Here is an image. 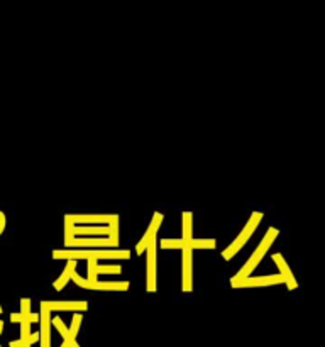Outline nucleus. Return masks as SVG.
Instances as JSON below:
<instances>
[{
	"instance_id": "obj_1",
	"label": "nucleus",
	"mask_w": 325,
	"mask_h": 347,
	"mask_svg": "<svg viewBox=\"0 0 325 347\" xmlns=\"http://www.w3.org/2000/svg\"><path fill=\"white\" fill-rule=\"evenodd\" d=\"M54 259H129L130 251L127 249H58L53 251Z\"/></svg>"
},
{
	"instance_id": "obj_2",
	"label": "nucleus",
	"mask_w": 325,
	"mask_h": 347,
	"mask_svg": "<svg viewBox=\"0 0 325 347\" xmlns=\"http://www.w3.org/2000/svg\"><path fill=\"white\" fill-rule=\"evenodd\" d=\"M278 237V229H274V227H271L268 229V232H266V236L262 237V241H261V244L258 245V249L253 252V256H251V259L246 263V266L242 268L241 271L237 273V275L234 276V278L230 279V284H234V283H237V281H241V279L244 278H249V275L253 273L254 268L258 266L259 263H261V259H262V256L268 252V249L271 247V244L274 243V239Z\"/></svg>"
},
{
	"instance_id": "obj_3",
	"label": "nucleus",
	"mask_w": 325,
	"mask_h": 347,
	"mask_svg": "<svg viewBox=\"0 0 325 347\" xmlns=\"http://www.w3.org/2000/svg\"><path fill=\"white\" fill-rule=\"evenodd\" d=\"M261 220H262V213H261V212H254L253 215H251V219H249V222H247V224H246V227H244V231H242L241 234H239V236L235 237L234 243H232V244L229 245V247H227L226 251L222 252V257H224V259L229 261L230 257H234L239 251H241V247L247 243V241H249V237L253 236L254 229L258 227L259 222H261Z\"/></svg>"
},
{
	"instance_id": "obj_4",
	"label": "nucleus",
	"mask_w": 325,
	"mask_h": 347,
	"mask_svg": "<svg viewBox=\"0 0 325 347\" xmlns=\"http://www.w3.org/2000/svg\"><path fill=\"white\" fill-rule=\"evenodd\" d=\"M71 279L78 284L80 288H87V290H100V291H126V290H129V281H112V283H108V281H98V279H97V281L90 283V281H87L85 278H81L76 271H73Z\"/></svg>"
},
{
	"instance_id": "obj_5",
	"label": "nucleus",
	"mask_w": 325,
	"mask_h": 347,
	"mask_svg": "<svg viewBox=\"0 0 325 347\" xmlns=\"http://www.w3.org/2000/svg\"><path fill=\"white\" fill-rule=\"evenodd\" d=\"M65 245L73 249H115L108 237H66Z\"/></svg>"
},
{
	"instance_id": "obj_6",
	"label": "nucleus",
	"mask_w": 325,
	"mask_h": 347,
	"mask_svg": "<svg viewBox=\"0 0 325 347\" xmlns=\"http://www.w3.org/2000/svg\"><path fill=\"white\" fill-rule=\"evenodd\" d=\"M65 234L66 236H90V237H108V225H73L65 220Z\"/></svg>"
},
{
	"instance_id": "obj_7",
	"label": "nucleus",
	"mask_w": 325,
	"mask_h": 347,
	"mask_svg": "<svg viewBox=\"0 0 325 347\" xmlns=\"http://www.w3.org/2000/svg\"><path fill=\"white\" fill-rule=\"evenodd\" d=\"M156 237L149 241L146 252H148V291H156Z\"/></svg>"
},
{
	"instance_id": "obj_8",
	"label": "nucleus",
	"mask_w": 325,
	"mask_h": 347,
	"mask_svg": "<svg viewBox=\"0 0 325 347\" xmlns=\"http://www.w3.org/2000/svg\"><path fill=\"white\" fill-rule=\"evenodd\" d=\"M285 283L281 275H271V276H258V278H244L241 281L234 283V288H253V286H271V284Z\"/></svg>"
},
{
	"instance_id": "obj_9",
	"label": "nucleus",
	"mask_w": 325,
	"mask_h": 347,
	"mask_svg": "<svg viewBox=\"0 0 325 347\" xmlns=\"http://www.w3.org/2000/svg\"><path fill=\"white\" fill-rule=\"evenodd\" d=\"M161 222H162V215H161L160 212H154L153 220H151V224H149V229L146 231L144 236H142V239L137 243V245H135V254H142V252L146 251V247H148L149 241L156 237L158 229H160Z\"/></svg>"
},
{
	"instance_id": "obj_10",
	"label": "nucleus",
	"mask_w": 325,
	"mask_h": 347,
	"mask_svg": "<svg viewBox=\"0 0 325 347\" xmlns=\"http://www.w3.org/2000/svg\"><path fill=\"white\" fill-rule=\"evenodd\" d=\"M87 309H88L87 302H41V310H48V312H63V310L81 312Z\"/></svg>"
},
{
	"instance_id": "obj_11",
	"label": "nucleus",
	"mask_w": 325,
	"mask_h": 347,
	"mask_svg": "<svg viewBox=\"0 0 325 347\" xmlns=\"http://www.w3.org/2000/svg\"><path fill=\"white\" fill-rule=\"evenodd\" d=\"M112 219H114V215H65V220H68L73 225H108Z\"/></svg>"
},
{
	"instance_id": "obj_12",
	"label": "nucleus",
	"mask_w": 325,
	"mask_h": 347,
	"mask_svg": "<svg viewBox=\"0 0 325 347\" xmlns=\"http://www.w3.org/2000/svg\"><path fill=\"white\" fill-rule=\"evenodd\" d=\"M183 291H192L193 284H192V257H193V251L185 245L183 249Z\"/></svg>"
},
{
	"instance_id": "obj_13",
	"label": "nucleus",
	"mask_w": 325,
	"mask_h": 347,
	"mask_svg": "<svg viewBox=\"0 0 325 347\" xmlns=\"http://www.w3.org/2000/svg\"><path fill=\"white\" fill-rule=\"evenodd\" d=\"M41 332H39V341L41 347H49L51 344V312L41 310Z\"/></svg>"
},
{
	"instance_id": "obj_14",
	"label": "nucleus",
	"mask_w": 325,
	"mask_h": 347,
	"mask_svg": "<svg viewBox=\"0 0 325 347\" xmlns=\"http://www.w3.org/2000/svg\"><path fill=\"white\" fill-rule=\"evenodd\" d=\"M273 259H274V263H276L278 270H280V275L283 276L285 283L288 284V290H295V288H298V283L295 281V276H293L292 271H290L285 257L281 254H273Z\"/></svg>"
},
{
	"instance_id": "obj_15",
	"label": "nucleus",
	"mask_w": 325,
	"mask_h": 347,
	"mask_svg": "<svg viewBox=\"0 0 325 347\" xmlns=\"http://www.w3.org/2000/svg\"><path fill=\"white\" fill-rule=\"evenodd\" d=\"M76 270V261H68V264H66V268H65V271H63V275L60 276V278L54 281V290L56 291H61L65 288V284H68V281L71 279V275H73V271Z\"/></svg>"
},
{
	"instance_id": "obj_16",
	"label": "nucleus",
	"mask_w": 325,
	"mask_h": 347,
	"mask_svg": "<svg viewBox=\"0 0 325 347\" xmlns=\"http://www.w3.org/2000/svg\"><path fill=\"white\" fill-rule=\"evenodd\" d=\"M215 239H190L187 245L190 249H214L215 247Z\"/></svg>"
},
{
	"instance_id": "obj_17",
	"label": "nucleus",
	"mask_w": 325,
	"mask_h": 347,
	"mask_svg": "<svg viewBox=\"0 0 325 347\" xmlns=\"http://www.w3.org/2000/svg\"><path fill=\"white\" fill-rule=\"evenodd\" d=\"M192 212H183V237L181 241L188 243L190 239H193V231H192Z\"/></svg>"
},
{
	"instance_id": "obj_18",
	"label": "nucleus",
	"mask_w": 325,
	"mask_h": 347,
	"mask_svg": "<svg viewBox=\"0 0 325 347\" xmlns=\"http://www.w3.org/2000/svg\"><path fill=\"white\" fill-rule=\"evenodd\" d=\"M108 229H110L108 239L112 241L114 247L117 249V244H119V217L117 215H114V219L110 220V224H108Z\"/></svg>"
},
{
	"instance_id": "obj_19",
	"label": "nucleus",
	"mask_w": 325,
	"mask_h": 347,
	"mask_svg": "<svg viewBox=\"0 0 325 347\" xmlns=\"http://www.w3.org/2000/svg\"><path fill=\"white\" fill-rule=\"evenodd\" d=\"M187 243L181 239H161L160 247L161 249H183Z\"/></svg>"
},
{
	"instance_id": "obj_20",
	"label": "nucleus",
	"mask_w": 325,
	"mask_h": 347,
	"mask_svg": "<svg viewBox=\"0 0 325 347\" xmlns=\"http://www.w3.org/2000/svg\"><path fill=\"white\" fill-rule=\"evenodd\" d=\"M81 320H83V317H81L80 312H76V313L73 315L71 327H69V329H68V332H69V339H73V341H75L76 334H78V329H80V325H81Z\"/></svg>"
},
{
	"instance_id": "obj_21",
	"label": "nucleus",
	"mask_w": 325,
	"mask_h": 347,
	"mask_svg": "<svg viewBox=\"0 0 325 347\" xmlns=\"http://www.w3.org/2000/svg\"><path fill=\"white\" fill-rule=\"evenodd\" d=\"M51 323H53L54 327H56V329H58V332L61 334V337H63L65 341H73V339H69L68 327L65 325V323H63V320H61L60 317H54V318H51Z\"/></svg>"
},
{
	"instance_id": "obj_22",
	"label": "nucleus",
	"mask_w": 325,
	"mask_h": 347,
	"mask_svg": "<svg viewBox=\"0 0 325 347\" xmlns=\"http://www.w3.org/2000/svg\"><path fill=\"white\" fill-rule=\"evenodd\" d=\"M121 271H122L121 266H98V264H97V268H95L97 275H117V273H121Z\"/></svg>"
},
{
	"instance_id": "obj_23",
	"label": "nucleus",
	"mask_w": 325,
	"mask_h": 347,
	"mask_svg": "<svg viewBox=\"0 0 325 347\" xmlns=\"http://www.w3.org/2000/svg\"><path fill=\"white\" fill-rule=\"evenodd\" d=\"M3 229H5V215L3 212H0V234L3 232Z\"/></svg>"
},
{
	"instance_id": "obj_24",
	"label": "nucleus",
	"mask_w": 325,
	"mask_h": 347,
	"mask_svg": "<svg viewBox=\"0 0 325 347\" xmlns=\"http://www.w3.org/2000/svg\"><path fill=\"white\" fill-rule=\"evenodd\" d=\"M10 320H12V322H22L21 313H12V315H10Z\"/></svg>"
},
{
	"instance_id": "obj_25",
	"label": "nucleus",
	"mask_w": 325,
	"mask_h": 347,
	"mask_svg": "<svg viewBox=\"0 0 325 347\" xmlns=\"http://www.w3.org/2000/svg\"><path fill=\"white\" fill-rule=\"evenodd\" d=\"M37 320H39V315H37V313H31V318H29V322L32 323V322H37Z\"/></svg>"
},
{
	"instance_id": "obj_26",
	"label": "nucleus",
	"mask_w": 325,
	"mask_h": 347,
	"mask_svg": "<svg viewBox=\"0 0 325 347\" xmlns=\"http://www.w3.org/2000/svg\"><path fill=\"white\" fill-rule=\"evenodd\" d=\"M73 341H65L63 344H61V347H69V344H71Z\"/></svg>"
},
{
	"instance_id": "obj_27",
	"label": "nucleus",
	"mask_w": 325,
	"mask_h": 347,
	"mask_svg": "<svg viewBox=\"0 0 325 347\" xmlns=\"http://www.w3.org/2000/svg\"><path fill=\"white\" fill-rule=\"evenodd\" d=\"M69 347H80L78 344H76V341H73L71 344H69Z\"/></svg>"
},
{
	"instance_id": "obj_28",
	"label": "nucleus",
	"mask_w": 325,
	"mask_h": 347,
	"mask_svg": "<svg viewBox=\"0 0 325 347\" xmlns=\"http://www.w3.org/2000/svg\"><path fill=\"white\" fill-rule=\"evenodd\" d=\"M2 330H3V322L0 320V334H2Z\"/></svg>"
},
{
	"instance_id": "obj_29",
	"label": "nucleus",
	"mask_w": 325,
	"mask_h": 347,
	"mask_svg": "<svg viewBox=\"0 0 325 347\" xmlns=\"http://www.w3.org/2000/svg\"><path fill=\"white\" fill-rule=\"evenodd\" d=\"M0 313H2V307H0Z\"/></svg>"
},
{
	"instance_id": "obj_30",
	"label": "nucleus",
	"mask_w": 325,
	"mask_h": 347,
	"mask_svg": "<svg viewBox=\"0 0 325 347\" xmlns=\"http://www.w3.org/2000/svg\"><path fill=\"white\" fill-rule=\"evenodd\" d=\"M26 347H31V346H26Z\"/></svg>"
},
{
	"instance_id": "obj_31",
	"label": "nucleus",
	"mask_w": 325,
	"mask_h": 347,
	"mask_svg": "<svg viewBox=\"0 0 325 347\" xmlns=\"http://www.w3.org/2000/svg\"><path fill=\"white\" fill-rule=\"evenodd\" d=\"M0 347H2V346H0Z\"/></svg>"
}]
</instances>
